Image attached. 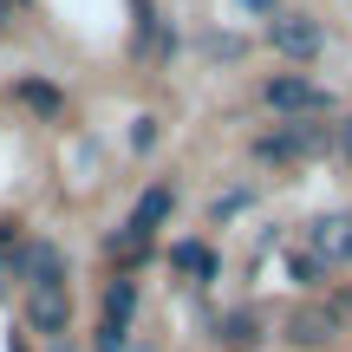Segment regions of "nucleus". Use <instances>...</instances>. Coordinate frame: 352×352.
<instances>
[{
    "label": "nucleus",
    "mask_w": 352,
    "mask_h": 352,
    "mask_svg": "<svg viewBox=\"0 0 352 352\" xmlns=\"http://www.w3.org/2000/svg\"><path fill=\"white\" fill-rule=\"evenodd\" d=\"M13 267L26 274V327H33L39 340H59L65 320H72V287H65V261H59V248L33 241V248L13 254Z\"/></svg>",
    "instance_id": "obj_1"
},
{
    "label": "nucleus",
    "mask_w": 352,
    "mask_h": 352,
    "mask_svg": "<svg viewBox=\"0 0 352 352\" xmlns=\"http://www.w3.org/2000/svg\"><path fill=\"white\" fill-rule=\"evenodd\" d=\"M267 46L280 52V59H320V46H327V26L307 20V13H267Z\"/></svg>",
    "instance_id": "obj_2"
},
{
    "label": "nucleus",
    "mask_w": 352,
    "mask_h": 352,
    "mask_svg": "<svg viewBox=\"0 0 352 352\" xmlns=\"http://www.w3.org/2000/svg\"><path fill=\"white\" fill-rule=\"evenodd\" d=\"M261 98L274 104V111H294V118H320L327 111V91L320 85H307V78H287V72H274L261 85Z\"/></svg>",
    "instance_id": "obj_3"
},
{
    "label": "nucleus",
    "mask_w": 352,
    "mask_h": 352,
    "mask_svg": "<svg viewBox=\"0 0 352 352\" xmlns=\"http://www.w3.org/2000/svg\"><path fill=\"white\" fill-rule=\"evenodd\" d=\"M287 340H294V346H333V340H340L333 307H327V300H300V307L287 314Z\"/></svg>",
    "instance_id": "obj_4"
},
{
    "label": "nucleus",
    "mask_w": 352,
    "mask_h": 352,
    "mask_svg": "<svg viewBox=\"0 0 352 352\" xmlns=\"http://www.w3.org/2000/svg\"><path fill=\"white\" fill-rule=\"evenodd\" d=\"M314 261L320 267L352 261V215H320L314 222Z\"/></svg>",
    "instance_id": "obj_5"
},
{
    "label": "nucleus",
    "mask_w": 352,
    "mask_h": 352,
    "mask_svg": "<svg viewBox=\"0 0 352 352\" xmlns=\"http://www.w3.org/2000/svg\"><path fill=\"white\" fill-rule=\"evenodd\" d=\"M170 209H176V189H170V183H157V189H144L138 215H131L124 228H131V235H144V241H151V235H157V222H164Z\"/></svg>",
    "instance_id": "obj_6"
},
{
    "label": "nucleus",
    "mask_w": 352,
    "mask_h": 352,
    "mask_svg": "<svg viewBox=\"0 0 352 352\" xmlns=\"http://www.w3.org/2000/svg\"><path fill=\"white\" fill-rule=\"evenodd\" d=\"M215 340H222L228 352H254V346H261V320H254V314H228L222 327H215Z\"/></svg>",
    "instance_id": "obj_7"
},
{
    "label": "nucleus",
    "mask_w": 352,
    "mask_h": 352,
    "mask_svg": "<svg viewBox=\"0 0 352 352\" xmlns=\"http://www.w3.org/2000/svg\"><path fill=\"white\" fill-rule=\"evenodd\" d=\"M170 261H176V267H189V274H202V280H209V274H215V261H209V254H202V248H196V241H183V248H176V254H170Z\"/></svg>",
    "instance_id": "obj_8"
},
{
    "label": "nucleus",
    "mask_w": 352,
    "mask_h": 352,
    "mask_svg": "<svg viewBox=\"0 0 352 352\" xmlns=\"http://www.w3.org/2000/svg\"><path fill=\"white\" fill-rule=\"evenodd\" d=\"M20 98H26V104H39V111H59V91H52V85H33V78L20 85Z\"/></svg>",
    "instance_id": "obj_9"
},
{
    "label": "nucleus",
    "mask_w": 352,
    "mask_h": 352,
    "mask_svg": "<svg viewBox=\"0 0 352 352\" xmlns=\"http://www.w3.org/2000/svg\"><path fill=\"white\" fill-rule=\"evenodd\" d=\"M333 144H340V151H346V164H352V118H346L340 131H333Z\"/></svg>",
    "instance_id": "obj_10"
},
{
    "label": "nucleus",
    "mask_w": 352,
    "mask_h": 352,
    "mask_svg": "<svg viewBox=\"0 0 352 352\" xmlns=\"http://www.w3.org/2000/svg\"><path fill=\"white\" fill-rule=\"evenodd\" d=\"M248 7H254V13H274V0H248Z\"/></svg>",
    "instance_id": "obj_11"
}]
</instances>
